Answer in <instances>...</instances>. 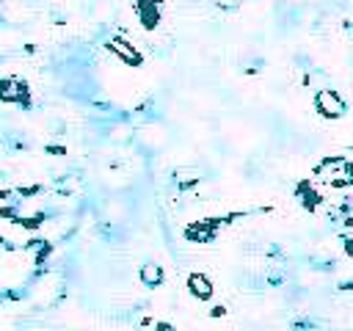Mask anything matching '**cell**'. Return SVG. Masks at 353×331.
<instances>
[{"instance_id": "obj_7", "label": "cell", "mask_w": 353, "mask_h": 331, "mask_svg": "<svg viewBox=\"0 0 353 331\" xmlns=\"http://www.w3.org/2000/svg\"><path fill=\"white\" fill-rule=\"evenodd\" d=\"M295 196H298V201L303 204V210H317V207L323 204V196H320V190L314 188L312 179H301V182L295 185Z\"/></svg>"}, {"instance_id": "obj_8", "label": "cell", "mask_w": 353, "mask_h": 331, "mask_svg": "<svg viewBox=\"0 0 353 331\" xmlns=\"http://www.w3.org/2000/svg\"><path fill=\"white\" fill-rule=\"evenodd\" d=\"M138 279H141V284L143 287H160L163 284V279H165V273H163V265H157V262H146L141 270H138Z\"/></svg>"}, {"instance_id": "obj_2", "label": "cell", "mask_w": 353, "mask_h": 331, "mask_svg": "<svg viewBox=\"0 0 353 331\" xmlns=\"http://www.w3.org/2000/svg\"><path fill=\"white\" fill-rule=\"evenodd\" d=\"M314 110H317V116H323V119H342L345 113H347V102H345V97L342 94H336L334 88H320V91H314Z\"/></svg>"}, {"instance_id": "obj_6", "label": "cell", "mask_w": 353, "mask_h": 331, "mask_svg": "<svg viewBox=\"0 0 353 331\" xmlns=\"http://www.w3.org/2000/svg\"><path fill=\"white\" fill-rule=\"evenodd\" d=\"M188 292L196 298V301H210L212 295H215V284H212V279L207 276V273H190L188 276Z\"/></svg>"}, {"instance_id": "obj_1", "label": "cell", "mask_w": 353, "mask_h": 331, "mask_svg": "<svg viewBox=\"0 0 353 331\" xmlns=\"http://www.w3.org/2000/svg\"><path fill=\"white\" fill-rule=\"evenodd\" d=\"M314 177L331 188H347V185H353V160H347L342 154H325L314 166Z\"/></svg>"}, {"instance_id": "obj_5", "label": "cell", "mask_w": 353, "mask_h": 331, "mask_svg": "<svg viewBox=\"0 0 353 331\" xmlns=\"http://www.w3.org/2000/svg\"><path fill=\"white\" fill-rule=\"evenodd\" d=\"M108 50H110L119 61H124L127 66H141V63H143V55H141V52H138V47H135V44H130L127 39H119V36H116V39H110V41H108Z\"/></svg>"}, {"instance_id": "obj_10", "label": "cell", "mask_w": 353, "mask_h": 331, "mask_svg": "<svg viewBox=\"0 0 353 331\" xmlns=\"http://www.w3.org/2000/svg\"><path fill=\"white\" fill-rule=\"evenodd\" d=\"M345 254L353 259V237H345Z\"/></svg>"}, {"instance_id": "obj_9", "label": "cell", "mask_w": 353, "mask_h": 331, "mask_svg": "<svg viewBox=\"0 0 353 331\" xmlns=\"http://www.w3.org/2000/svg\"><path fill=\"white\" fill-rule=\"evenodd\" d=\"M152 331H176V325H174V323L160 320V323H154V325H152Z\"/></svg>"}, {"instance_id": "obj_3", "label": "cell", "mask_w": 353, "mask_h": 331, "mask_svg": "<svg viewBox=\"0 0 353 331\" xmlns=\"http://www.w3.org/2000/svg\"><path fill=\"white\" fill-rule=\"evenodd\" d=\"M226 218H201V221H193L185 226V237L190 243H212L218 237V229L223 226Z\"/></svg>"}, {"instance_id": "obj_4", "label": "cell", "mask_w": 353, "mask_h": 331, "mask_svg": "<svg viewBox=\"0 0 353 331\" xmlns=\"http://www.w3.org/2000/svg\"><path fill=\"white\" fill-rule=\"evenodd\" d=\"M30 91L22 80L17 77H3L0 80V102H17V105H28Z\"/></svg>"}]
</instances>
